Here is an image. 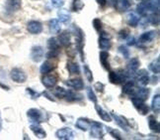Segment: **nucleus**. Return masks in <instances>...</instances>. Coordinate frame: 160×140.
Segmentation results:
<instances>
[{"label": "nucleus", "mask_w": 160, "mask_h": 140, "mask_svg": "<svg viewBox=\"0 0 160 140\" xmlns=\"http://www.w3.org/2000/svg\"><path fill=\"white\" fill-rule=\"evenodd\" d=\"M10 78H11L12 81L15 82V83H24L27 81L26 73L19 68H14V69L11 70Z\"/></svg>", "instance_id": "nucleus-1"}, {"label": "nucleus", "mask_w": 160, "mask_h": 140, "mask_svg": "<svg viewBox=\"0 0 160 140\" xmlns=\"http://www.w3.org/2000/svg\"><path fill=\"white\" fill-rule=\"evenodd\" d=\"M65 84L67 87H69L73 89L80 90L84 88V83L82 82L81 78H71L65 82Z\"/></svg>", "instance_id": "nucleus-15"}, {"label": "nucleus", "mask_w": 160, "mask_h": 140, "mask_svg": "<svg viewBox=\"0 0 160 140\" xmlns=\"http://www.w3.org/2000/svg\"><path fill=\"white\" fill-rule=\"evenodd\" d=\"M148 69L149 71H151L153 74H159V72H160V58H156L155 60H153L152 62L149 64L148 66Z\"/></svg>", "instance_id": "nucleus-31"}, {"label": "nucleus", "mask_w": 160, "mask_h": 140, "mask_svg": "<svg viewBox=\"0 0 160 140\" xmlns=\"http://www.w3.org/2000/svg\"><path fill=\"white\" fill-rule=\"evenodd\" d=\"M134 82L133 81H128L124 83L122 87V93L125 94H132L134 92Z\"/></svg>", "instance_id": "nucleus-30"}, {"label": "nucleus", "mask_w": 160, "mask_h": 140, "mask_svg": "<svg viewBox=\"0 0 160 140\" xmlns=\"http://www.w3.org/2000/svg\"><path fill=\"white\" fill-rule=\"evenodd\" d=\"M27 116L30 118V120L32 122L35 123H41L44 120L42 117V112L38 108H30L27 111Z\"/></svg>", "instance_id": "nucleus-4"}, {"label": "nucleus", "mask_w": 160, "mask_h": 140, "mask_svg": "<svg viewBox=\"0 0 160 140\" xmlns=\"http://www.w3.org/2000/svg\"><path fill=\"white\" fill-rule=\"evenodd\" d=\"M45 56V51L44 48L42 46H34L31 49V53H30V58L31 60L35 63H39L42 60Z\"/></svg>", "instance_id": "nucleus-3"}, {"label": "nucleus", "mask_w": 160, "mask_h": 140, "mask_svg": "<svg viewBox=\"0 0 160 140\" xmlns=\"http://www.w3.org/2000/svg\"><path fill=\"white\" fill-rule=\"evenodd\" d=\"M83 73H84V76L86 78V80H87L89 83L93 82V73H92V71L90 70V68L87 65L83 66Z\"/></svg>", "instance_id": "nucleus-36"}, {"label": "nucleus", "mask_w": 160, "mask_h": 140, "mask_svg": "<svg viewBox=\"0 0 160 140\" xmlns=\"http://www.w3.org/2000/svg\"><path fill=\"white\" fill-rule=\"evenodd\" d=\"M27 93L31 95V97L32 99H38V97L40 96V94H38V93H36V92H34V90L32 89H30V88H28L27 89Z\"/></svg>", "instance_id": "nucleus-47"}, {"label": "nucleus", "mask_w": 160, "mask_h": 140, "mask_svg": "<svg viewBox=\"0 0 160 140\" xmlns=\"http://www.w3.org/2000/svg\"><path fill=\"white\" fill-rule=\"evenodd\" d=\"M128 24L132 27H137L139 23V17L135 13H130L127 17Z\"/></svg>", "instance_id": "nucleus-33"}, {"label": "nucleus", "mask_w": 160, "mask_h": 140, "mask_svg": "<svg viewBox=\"0 0 160 140\" xmlns=\"http://www.w3.org/2000/svg\"><path fill=\"white\" fill-rule=\"evenodd\" d=\"M100 62L105 70H110V64H109V53L107 51H101L100 52Z\"/></svg>", "instance_id": "nucleus-27"}, {"label": "nucleus", "mask_w": 160, "mask_h": 140, "mask_svg": "<svg viewBox=\"0 0 160 140\" xmlns=\"http://www.w3.org/2000/svg\"><path fill=\"white\" fill-rule=\"evenodd\" d=\"M58 16L59 21L64 24H67L71 21V14H70V12H68V10H66V9H60L58 12Z\"/></svg>", "instance_id": "nucleus-21"}, {"label": "nucleus", "mask_w": 160, "mask_h": 140, "mask_svg": "<svg viewBox=\"0 0 160 140\" xmlns=\"http://www.w3.org/2000/svg\"><path fill=\"white\" fill-rule=\"evenodd\" d=\"M58 40L59 42V45L63 46V47H68L70 45V42H71L70 33L68 31H63L62 33H60L58 35Z\"/></svg>", "instance_id": "nucleus-16"}, {"label": "nucleus", "mask_w": 160, "mask_h": 140, "mask_svg": "<svg viewBox=\"0 0 160 140\" xmlns=\"http://www.w3.org/2000/svg\"><path fill=\"white\" fill-rule=\"evenodd\" d=\"M94 89H96V92L98 93H103L104 89H105V86H104V83L98 82L94 84Z\"/></svg>", "instance_id": "nucleus-46"}, {"label": "nucleus", "mask_w": 160, "mask_h": 140, "mask_svg": "<svg viewBox=\"0 0 160 140\" xmlns=\"http://www.w3.org/2000/svg\"><path fill=\"white\" fill-rule=\"evenodd\" d=\"M111 116H112V118L115 119V122L117 123V125H119L121 128L128 131V121L126 120V118L124 116H120V115H118L115 112H112Z\"/></svg>", "instance_id": "nucleus-17"}, {"label": "nucleus", "mask_w": 160, "mask_h": 140, "mask_svg": "<svg viewBox=\"0 0 160 140\" xmlns=\"http://www.w3.org/2000/svg\"><path fill=\"white\" fill-rule=\"evenodd\" d=\"M92 24H93V27L95 28L96 31L100 32L101 29H102V21L99 19V18H95V19H93V21H92Z\"/></svg>", "instance_id": "nucleus-42"}, {"label": "nucleus", "mask_w": 160, "mask_h": 140, "mask_svg": "<svg viewBox=\"0 0 160 140\" xmlns=\"http://www.w3.org/2000/svg\"><path fill=\"white\" fill-rule=\"evenodd\" d=\"M99 47L103 51L110 50L111 47H112V42L110 40V36L106 35V33L101 34L99 38Z\"/></svg>", "instance_id": "nucleus-11"}, {"label": "nucleus", "mask_w": 160, "mask_h": 140, "mask_svg": "<svg viewBox=\"0 0 160 140\" xmlns=\"http://www.w3.org/2000/svg\"><path fill=\"white\" fill-rule=\"evenodd\" d=\"M131 100H132V102L133 106L135 107V109H137V110L141 115H147V114H148V112H149V106L146 105L145 101L141 100L138 99V97H135V96L131 97Z\"/></svg>", "instance_id": "nucleus-2"}, {"label": "nucleus", "mask_w": 160, "mask_h": 140, "mask_svg": "<svg viewBox=\"0 0 160 140\" xmlns=\"http://www.w3.org/2000/svg\"><path fill=\"white\" fill-rule=\"evenodd\" d=\"M22 6L21 0H6L5 2V9L10 13H13L18 10H20Z\"/></svg>", "instance_id": "nucleus-9"}, {"label": "nucleus", "mask_w": 160, "mask_h": 140, "mask_svg": "<svg viewBox=\"0 0 160 140\" xmlns=\"http://www.w3.org/2000/svg\"><path fill=\"white\" fill-rule=\"evenodd\" d=\"M91 128V136L94 138H102L103 137V125L97 121H92L90 124Z\"/></svg>", "instance_id": "nucleus-8"}, {"label": "nucleus", "mask_w": 160, "mask_h": 140, "mask_svg": "<svg viewBox=\"0 0 160 140\" xmlns=\"http://www.w3.org/2000/svg\"><path fill=\"white\" fill-rule=\"evenodd\" d=\"M148 21L150 24H152V25L157 26L159 24V14L157 12H153L152 14H150L148 16Z\"/></svg>", "instance_id": "nucleus-38"}, {"label": "nucleus", "mask_w": 160, "mask_h": 140, "mask_svg": "<svg viewBox=\"0 0 160 140\" xmlns=\"http://www.w3.org/2000/svg\"><path fill=\"white\" fill-rule=\"evenodd\" d=\"M52 70H53V65L51 62H48V61H46V62L42 63L40 68V72L42 75L48 74V73H51Z\"/></svg>", "instance_id": "nucleus-34"}, {"label": "nucleus", "mask_w": 160, "mask_h": 140, "mask_svg": "<svg viewBox=\"0 0 160 140\" xmlns=\"http://www.w3.org/2000/svg\"><path fill=\"white\" fill-rule=\"evenodd\" d=\"M48 29L52 34H58L60 31V23L58 19H52L48 22Z\"/></svg>", "instance_id": "nucleus-25"}, {"label": "nucleus", "mask_w": 160, "mask_h": 140, "mask_svg": "<svg viewBox=\"0 0 160 140\" xmlns=\"http://www.w3.org/2000/svg\"><path fill=\"white\" fill-rule=\"evenodd\" d=\"M96 1L100 6H102V7H104V6L107 4V0H96Z\"/></svg>", "instance_id": "nucleus-50"}, {"label": "nucleus", "mask_w": 160, "mask_h": 140, "mask_svg": "<svg viewBox=\"0 0 160 140\" xmlns=\"http://www.w3.org/2000/svg\"><path fill=\"white\" fill-rule=\"evenodd\" d=\"M95 109L102 120L106 121V122H111V121H112V116H111V114L108 113L106 110H104V109L99 105H97V103H95Z\"/></svg>", "instance_id": "nucleus-18"}, {"label": "nucleus", "mask_w": 160, "mask_h": 140, "mask_svg": "<svg viewBox=\"0 0 160 140\" xmlns=\"http://www.w3.org/2000/svg\"><path fill=\"white\" fill-rule=\"evenodd\" d=\"M58 50H50L46 55L48 59H52V58H58Z\"/></svg>", "instance_id": "nucleus-45"}, {"label": "nucleus", "mask_w": 160, "mask_h": 140, "mask_svg": "<svg viewBox=\"0 0 160 140\" xmlns=\"http://www.w3.org/2000/svg\"><path fill=\"white\" fill-rule=\"evenodd\" d=\"M0 128H1V118H0Z\"/></svg>", "instance_id": "nucleus-53"}, {"label": "nucleus", "mask_w": 160, "mask_h": 140, "mask_svg": "<svg viewBox=\"0 0 160 140\" xmlns=\"http://www.w3.org/2000/svg\"><path fill=\"white\" fill-rule=\"evenodd\" d=\"M44 95H45V96H47V99H48V100H52V101H55V100H54V99H52V97L50 94H48L47 92H46V93H44Z\"/></svg>", "instance_id": "nucleus-51"}, {"label": "nucleus", "mask_w": 160, "mask_h": 140, "mask_svg": "<svg viewBox=\"0 0 160 140\" xmlns=\"http://www.w3.org/2000/svg\"><path fill=\"white\" fill-rule=\"evenodd\" d=\"M119 36L121 39H127V37L128 36V30H122V31L119 33Z\"/></svg>", "instance_id": "nucleus-48"}, {"label": "nucleus", "mask_w": 160, "mask_h": 140, "mask_svg": "<svg viewBox=\"0 0 160 140\" xmlns=\"http://www.w3.org/2000/svg\"><path fill=\"white\" fill-rule=\"evenodd\" d=\"M48 47L50 50H58L59 49V42L58 38H50L48 41Z\"/></svg>", "instance_id": "nucleus-35"}, {"label": "nucleus", "mask_w": 160, "mask_h": 140, "mask_svg": "<svg viewBox=\"0 0 160 140\" xmlns=\"http://www.w3.org/2000/svg\"><path fill=\"white\" fill-rule=\"evenodd\" d=\"M140 66V62L138 58H132L130 60V62L128 64V72L130 73H135Z\"/></svg>", "instance_id": "nucleus-28"}, {"label": "nucleus", "mask_w": 160, "mask_h": 140, "mask_svg": "<svg viewBox=\"0 0 160 140\" xmlns=\"http://www.w3.org/2000/svg\"><path fill=\"white\" fill-rule=\"evenodd\" d=\"M64 99L67 101H76L82 100V94H80L76 92H73V90H66V94Z\"/></svg>", "instance_id": "nucleus-24"}, {"label": "nucleus", "mask_w": 160, "mask_h": 140, "mask_svg": "<svg viewBox=\"0 0 160 140\" xmlns=\"http://www.w3.org/2000/svg\"><path fill=\"white\" fill-rule=\"evenodd\" d=\"M27 30L31 34L38 35L42 32V24L39 21H36V20L29 21L27 24Z\"/></svg>", "instance_id": "nucleus-6"}, {"label": "nucleus", "mask_w": 160, "mask_h": 140, "mask_svg": "<svg viewBox=\"0 0 160 140\" xmlns=\"http://www.w3.org/2000/svg\"><path fill=\"white\" fill-rule=\"evenodd\" d=\"M58 83V77L54 75H44L42 78V83L48 89L53 88Z\"/></svg>", "instance_id": "nucleus-10"}, {"label": "nucleus", "mask_w": 160, "mask_h": 140, "mask_svg": "<svg viewBox=\"0 0 160 140\" xmlns=\"http://www.w3.org/2000/svg\"><path fill=\"white\" fill-rule=\"evenodd\" d=\"M107 131L110 133L111 135H112L115 139H119V140H121L122 139V137H121V134L120 133L117 131L116 129H113V128H111V127H108L107 128Z\"/></svg>", "instance_id": "nucleus-44"}, {"label": "nucleus", "mask_w": 160, "mask_h": 140, "mask_svg": "<svg viewBox=\"0 0 160 140\" xmlns=\"http://www.w3.org/2000/svg\"><path fill=\"white\" fill-rule=\"evenodd\" d=\"M128 46H134L135 45V39L133 37H132L131 39H128Z\"/></svg>", "instance_id": "nucleus-49"}, {"label": "nucleus", "mask_w": 160, "mask_h": 140, "mask_svg": "<svg viewBox=\"0 0 160 140\" xmlns=\"http://www.w3.org/2000/svg\"><path fill=\"white\" fill-rule=\"evenodd\" d=\"M151 109L153 110V112L155 113H159L160 110V94H156L152 99V102H151Z\"/></svg>", "instance_id": "nucleus-32"}, {"label": "nucleus", "mask_w": 160, "mask_h": 140, "mask_svg": "<svg viewBox=\"0 0 160 140\" xmlns=\"http://www.w3.org/2000/svg\"><path fill=\"white\" fill-rule=\"evenodd\" d=\"M156 31H148V32H144L139 36L138 42L140 44H146V43H150L151 41H153L156 37Z\"/></svg>", "instance_id": "nucleus-12"}, {"label": "nucleus", "mask_w": 160, "mask_h": 140, "mask_svg": "<svg viewBox=\"0 0 160 140\" xmlns=\"http://www.w3.org/2000/svg\"><path fill=\"white\" fill-rule=\"evenodd\" d=\"M51 3L54 8H61L65 4V0H51Z\"/></svg>", "instance_id": "nucleus-41"}, {"label": "nucleus", "mask_w": 160, "mask_h": 140, "mask_svg": "<svg viewBox=\"0 0 160 140\" xmlns=\"http://www.w3.org/2000/svg\"><path fill=\"white\" fill-rule=\"evenodd\" d=\"M66 69H67V71H68L69 75H79L80 74L79 65L75 62H68L67 63Z\"/></svg>", "instance_id": "nucleus-26"}, {"label": "nucleus", "mask_w": 160, "mask_h": 140, "mask_svg": "<svg viewBox=\"0 0 160 140\" xmlns=\"http://www.w3.org/2000/svg\"><path fill=\"white\" fill-rule=\"evenodd\" d=\"M150 82V78L145 70H141L138 73V83L140 87H146Z\"/></svg>", "instance_id": "nucleus-14"}, {"label": "nucleus", "mask_w": 160, "mask_h": 140, "mask_svg": "<svg viewBox=\"0 0 160 140\" xmlns=\"http://www.w3.org/2000/svg\"><path fill=\"white\" fill-rule=\"evenodd\" d=\"M53 94L58 97V99H64L66 94V89H64L62 87H58L54 89Z\"/></svg>", "instance_id": "nucleus-37"}, {"label": "nucleus", "mask_w": 160, "mask_h": 140, "mask_svg": "<svg viewBox=\"0 0 160 140\" xmlns=\"http://www.w3.org/2000/svg\"><path fill=\"white\" fill-rule=\"evenodd\" d=\"M149 94H150V89H146L145 87H142L141 89H134V92L132 94V96H135V97H138V99L145 101L147 99H148Z\"/></svg>", "instance_id": "nucleus-13"}, {"label": "nucleus", "mask_w": 160, "mask_h": 140, "mask_svg": "<svg viewBox=\"0 0 160 140\" xmlns=\"http://www.w3.org/2000/svg\"><path fill=\"white\" fill-rule=\"evenodd\" d=\"M55 136L60 140H70L73 139L74 133H73L72 129L69 128V127H63V128H60L55 132Z\"/></svg>", "instance_id": "nucleus-5"}, {"label": "nucleus", "mask_w": 160, "mask_h": 140, "mask_svg": "<svg viewBox=\"0 0 160 140\" xmlns=\"http://www.w3.org/2000/svg\"><path fill=\"white\" fill-rule=\"evenodd\" d=\"M86 92H87V96H88L89 100L92 101V102H94V103H97L98 99H97V96H96V94L94 93V90L92 89V88L91 87H88L87 89H86Z\"/></svg>", "instance_id": "nucleus-39"}, {"label": "nucleus", "mask_w": 160, "mask_h": 140, "mask_svg": "<svg viewBox=\"0 0 160 140\" xmlns=\"http://www.w3.org/2000/svg\"><path fill=\"white\" fill-rule=\"evenodd\" d=\"M137 11L138 13L140 15V16H146L147 13L150 11L149 9V6H148V3H147L145 0H143V1H141L138 3V7H137Z\"/></svg>", "instance_id": "nucleus-22"}, {"label": "nucleus", "mask_w": 160, "mask_h": 140, "mask_svg": "<svg viewBox=\"0 0 160 140\" xmlns=\"http://www.w3.org/2000/svg\"><path fill=\"white\" fill-rule=\"evenodd\" d=\"M119 51L122 56H124V58H126V59L130 58V51H128V49L126 46H120Z\"/></svg>", "instance_id": "nucleus-43"}, {"label": "nucleus", "mask_w": 160, "mask_h": 140, "mask_svg": "<svg viewBox=\"0 0 160 140\" xmlns=\"http://www.w3.org/2000/svg\"><path fill=\"white\" fill-rule=\"evenodd\" d=\"M90 124H91L90 121L87 118H83V117H79L75 122V126L82 131H87L88 129H90Z\"/></svg>", "instance_id": "nucleus-20"}, {"label": "nucleus", "mask_w": 160, "mask_h": 140, "mask_svg": "<svg viewBox=\"0 0 160 140\" xmlns=\"http://www.w3.org/2000/svg\"><path fill=\"white\" fill-rule=\"evenodd\" d=\"M31 130L33 131V133L34 134L38 137V138H40V139H45L46 137H47V133H46V131L44 130V128L42 127H41L38 123H36V124H32L31 125Z\"/></svg>", "instance_id": "nucleus-19"}, {"label": "nucleus", "mask_w": 160, "mask_h": 140, "mask_svg": "<svg viewBox=\"0 0 160 140\" xmlns=\"http://www.w3.org/2000/svg\"><path fill=\"white\" fill-rule=\"evenodd\" d=\"M78 33L76 34V39H75V45H76V49L77 51L80 54V57H81V60L84 61V55H83V46H84V35L81 29H77Z\"/></svg>", "instance_id": "nucleus-7"}, {"label": "nucleus", "mask_w": 160, "mask_h": 140, "mask_svg": "<svg viewBox=\"0 0 160 140\" xmlns=\"http://www.w3.org/2000/svg\"><path fill=\"white\" fill-rule=\"evenodd\" d=\"M84 7V2L82 0H74L72 4V10L73 11H80Z\"/></svg>", "instance_id": "nucleus-40"}, {"label": "nucleus", "mask_w": 160, "mask_h": 140, "mask_svg": "<svg viewBox=\"0 0 160 140\" xmlns=\"http://www.w3.org/2000/svg\"><path fill=\"white\" fill-rule=\"evenodd\" d=\"M116 8L119 11H126L131 7L132 1L131 0H116Z\"/></svg>", "instance_id": "nucleus-23"}, {"label": "nucleus", "mask_w": 160, "mask_h": 140, "mask_svg": "<svg viewBox=\"0 0 160 140\" xmlns=\"http://www.w3.org/2000/svg\"><path fill=\"white\" fill-rule=\"evenodd\" d=\"M148 126H149V129L153 132H156V133H159V122L157 121V119L153 116V115H150L148 117Z\"/></svg>", "instance_id": "nucleus-29"}, {"label": "nucleus", "mask_w": 160, "mask_h": 140, "mask_svg": "<svg viewBox=\"0 0 160 140\" xmlns=\"http://www.w3.org/2000/svg\"><path fill=\"white\" fill-rule=\"evenodd\" d=\"M0 87H1V88H4L6 90H8V89H9V88H8L7 86H4V84H3V83H0Z\"/></svg>", "instance_id": "nucleus-52"}]
</instances>
